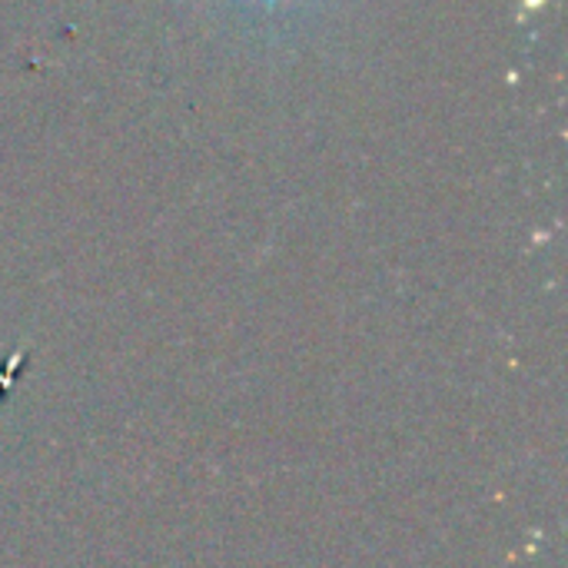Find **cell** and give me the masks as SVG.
Here are the masks:
<instances>
[{
  "instance_id": "cell-1",
  "label": "cell",
  "mask_w": 568,
  "mask_h": 568,
  "mask_svg": "<svg viewBox=\"0 0 568 568\" xmlns=\"http://www.w3.org/2000/svg\"><path fill=\"white\" fill-rule=\"evenodd\" d=\"M266 3H270V7H273V3H276V0H266Z\"/></svg>"
}]
</instances>
